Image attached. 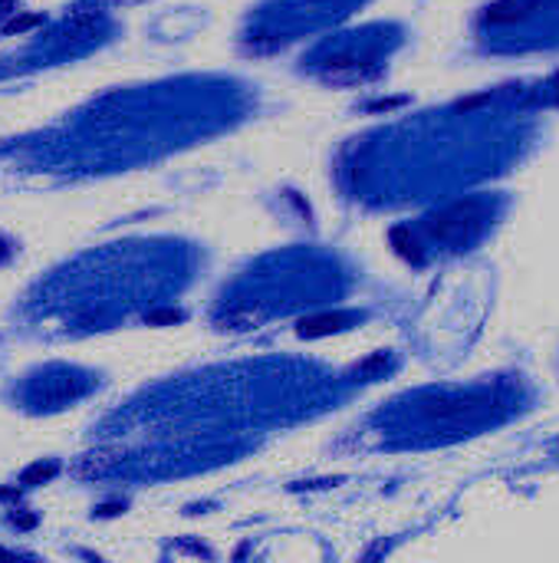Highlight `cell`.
<instances>
[{
	"instance_id": "obj_1",
	"label": "cell",
	"mask_w": 559,
	"mask_h": 563,
	"mask_svg": "<svg viewBox=\"0 0 559 563\" xmlns=\"http://www.w3.org/2000/svg\"><path fill=\"white\" fill-rule=\"evenodd\" d=\"M366 0H264L244 30V43L254 53H270L280 49L293 40H303L339 16L353 13Z\"/></svg>"
},
{
	"instance_id": "obj_2",
	"label": "cell",
	"mask_w": 559,
	"mask_h": 563,
	"mask_svg": "<svg viewBox=\"0 0 559 563\" xmlns=\"http://www.w3.org/2000/svg\"><path fill=\"white\" fill-rule=\"evenodd\" d=\"M399 40L402 36L395 26H366V30L343 33V36L320 43L303 63L323 79H336V82L359 79V76L376 73L389 59V53L399 46Z\"/></svg>"
},
{
	"instance_id": "obj_3",
	"label": "cell",
	"mask_w": 559,
	"mask_h": 563,
	"mask_svg": "<svg viewBox=\"0 0 559 563\" xmlns=\"http://www.w3.org/2000/svg\"><path fill=\"white\" fill-rule=\"evenodd\" d=\"M481 40L501 49L559 43V0H501L481 13Z\"/></svg>"
},
{
	"instance_id": "obj_4",
	"label": "cell",
	"mask_w": 559,
	"mask_h": 563,
	"mask_svg": "<svg viewBox=\"0 0 559 563\" xmlns=\"http://www.w3.org/2000/svg\"><path fill=\"white\" fill-rule=\"evenodd\" d=\"M56 475V465L53 462H40V465H33V468H26L23 475H20V485H43V482H49Z\"/></svg>"
},
{
	"instance_id": "obj_5",
	"label": "cell",
	"mask_w": 559,
	"mask_h": 563,
	"mask_svg": "<svg viewBox=\"0 0 559 563\" xmlns=\"http://www.w3.org/2000/svg\"><path fill=\"white\" fill-rule=\"evenodd\" d=\"M178 320H181L178 310H161V313H152L148 317V323H178Z\"/></svg>"
},
{
	"instance_id": "obj_6",
	"label": "cell",
	"mask_w": 559,
	"mask_h": 563,
	"mask_svg": "<svg viewBox=\"0 0 559 563\" xmlns=\"http://www.w3.org/2000/svg\"><path fill=\"white\" fill-rule=\"evenodd\" d=\"M13 525H16V528H33L36 518H13Z\"/></svg>"
}]
</instances>
